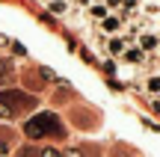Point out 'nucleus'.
<instances>
[{"instance_id": "f257e3e1", "label": "nucleus", "mask_w": 160, "mask_h": 157, "mask_svg": "<svg viewBox=\"0 0 160 157\" xmlns=\"http://www.w3.org/2000/svg\"><path fill=\"white\" fill-rule=\"evenodd\" d=\"M24 134L30 140H65V125L57 113H39L24 125Z\"/></svg>"}, {"instance_id": "f03ea898", "label": "nucleus", "mask_w": 160, "mask_h": 157, "mask_svg": "<svg viewBox=\"0 0 160 157\" xmlns=\"http://www.w3.org/2000/svg\"><path fill=\"white\" fill-rule=\"evenodd\" d=\"M0 107L6 110V116H18V113H27L36 107V98L27 92H18V89H3L0 92Z\"/></svg>"}, {"instance_id": "7ed1b4c3", "label": "nucleus", "mask_w": 160, "mask_h": 157, "mask_svg": "<svg viewBox=\"0 0 160 157\" xmlns=\"http://www.w3.org/2000/svg\"><path fill=\"white\" fill-rule=\"evenodd\" d=\"M122 62H128V65H142L145 62V51L139 45H133V47H125V51H122Z\"/></svg>"}, {"instance_id": "20e7f679", "label": "nucleus", "mask_w": 160, "mask_h": 157, "mask_svg": "<svg viewBox=\"0 0 160 157\" xmlns=\"http://www.w3.org/2000/svg\"><path fill=\"white\" fill-rule=\"evenodd\" d=\"M139 47H142L145 53H151V51L160 47V39H157L154 33H142V36H139Z\"/></svg>"}, {"instance_id": "39448f33", "label": "nucleus", "mask_w": 160, "mask_h": 157, "mask_svg": "<svg viewBox=\"0 0 160 157\" xmlns=\"http://www.w3.org/2000/svg\"><path fill=\"white\" fill-rule=\"evenodd\" d=\"M101 30H104V33H119V30H122V18H119V15L101 18Z\"/></svg>"}, {"instance_id": "423d86ee", "label": "nucleus", "mask_w": 160, "mask_h": 157, "mask_svg": "<svg viewBox=\"0 0 160 157\" xmlns=\"http://www.w3.org/2000/svg\"><path fill=\"white\" fill-rule=\"evenodd\" d=\"M125 45H128V39H119V36H113V39H107V53H113V56H122Z\"/></svg>"}, {"instance_id": "0eeeda50", "label": "nucleus", "mask_w": 160, "mask_h": 157, "mask_svg": "<svg viewBox=\"0 0 160 157\" xmlns=\"http://www.w3.org/2000/svg\"><path fill=\"white\" fill-rule=\"evenodd\" d=\"M12 74H15V62H12V59H3V56H0V83L12 80Z\"/></svg>"}, {"instance_id": "6e6552de", "label": "nucleus", "mask_w": 160, "mask_h": 157, "mask_svg": "<svg viewBox=\"0 0 160 157\" xmlns=\"http://www.w3.org/2000/svg\"><path fill=\"white\" fill-rule=\"evenodd\" d=\"M145 92H148L151 98H160V74H151L148 80H145Z\"/></svg>"}, {"instance_id": "1a4fd4ad", "label": "nucleus", "mask_w": 160, "mask_h": 157, "mask_svg": "<svg viewBox=\"0 0 160 157\" xmlns=\"http://www.w3.org/2000/svg\"><path fill=\"white\" fill-rule=\"evenodd\" d=\"M12 140H15V136H12V130H0V157L12 151Z\"/></svg>"}, {"instance_id": "9d476101", "label": "nucleus", "mask_w": 160, "mask_h": 157, "mask_svg": "<svg viewBox=\"0 0 160 157\" xmlns=\"http://www.w3.org/2000/svg\"><path fill=\"white\" fill-rule=\"evenodd\" d=\"M48 12H51V15H65V12H68V0H51V3H48Z\"/></svg>"}, {"instance_id": "9b49d317", "label": "nucleus", "mask_w": 160, "mask_h": 157, "mask_svg": "<svg viewBox=\"0 0 160 157\" xmlns=\"http://www.w3.org/2000/svg\"><path fill=\"white\" fill-rule=\"evenodd\" d=\"M65 157H98V151L95 148H68V151H65Z\"/></svg>"}, {"instance_id": "f8f14e48", "label": "nucleus", "mask_w": 160, "mask_h": 157, "mask_svg": "<svg viewBox=\"0 0 160 157\" xmlns=\"http://www.w3.org/2000/svg\"><path fill=\"white\" fill-rule=\"evenodd\" d=\"M89 12H92L95 18H107V15H110V9H107L104 3H95V6H89Z\"/></svg>"}, {"instance_id": "ddd939ff", "label": "nucleus", "mask_w": 160, "mask_h": 157, "mask_svg": "<svg viewBox=\"0 0 160 157\" xmlns=\"http://www.w3.org/2000/svg\"><path fill=\"white\" fill-rule=\"evenodd\" d=\"M39 157H65V151H59V148H39Z\"/></svg>"}, {"instance_id": "4468645a", "label": "nucleus", "mask_w": 160, "mask_h": 157, "mask_svg": "<svg viewBox=\"0 0 160 157\" xmlns=\"http://www.w3.org/2000/svg\"><path fill=\"white\" fill-rule=\"evenodd\" d=\"M18 157H39V148H21Z\"/></svg>"}, {"instance_id": "2eb2a0df", "label": "nucleus", "mask_w": 160, "mask_h": 157, "mask_svg": "<svg viewBox=\"0 0 160 157\" xmlns=\"http://www.w3.org/2000/svg\"><path fill=\"white\" fill-rule=\"evenodd\" d=\"M104 6H107V9H119L122 0H104Z\"/></svg>"}, {"instance_id": "dca6fc26", "label": "nucleus", "mask_w": 160, "mask_h": 157, "mask_svg": "<svg viewBox=\"0 0 160 157\" xmlns=\"http://www.w3.org/2000/svg\"><path fill=\"white\" fill-rule=\"evenodd\" d=\"M77 6H86V9H89L92 3H89V0H77Z\"/></svg>"}, {"instance_id": "f3484780", "label": "nucleus", "mask_w": 160, "mask_h": 157, "mask_svg": "<svg viewBox=\"0 0 160 157\" xmlns=\"http://www.w3.org/2000/svg\"><path fill=\"white\" fill-rule=\"evenodd\" d=\"M151 3H160V0H151Z\"/></svg>"}, {"instance_id": "a211bd4d", "label": "nucleus", "mask_w": 160, "mask_h": 157, "mask_svg": "<svg viewBox=\"0 0 160 157\" xmlns=\"http://www.w3.org/2000/svg\"><path fill=\"white\" fill-rule=\"evenodd\" d=\"M157 56H160V47H157Z\"/></svg>"}]
</instances>
